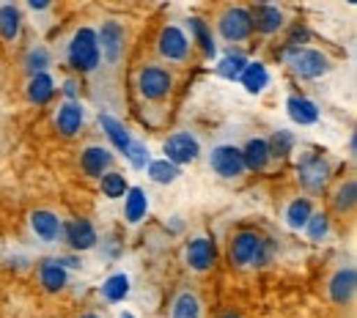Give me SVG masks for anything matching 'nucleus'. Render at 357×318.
<instances>
[{
    "instance_id": "obj_38",
    "label": "nucleus",
    "mask_w": 357,
    "mask_h": 318,
    "mask_svg": "<svg viewBox=\"0 0 357 318\" xmlns=\"http://www.w3.org/2000/svg\"><path fill=\"white\" fill-rule=\"evenodd\" d=\"M61 91L66 96V102H77V80H72V77L63 80V88H61Z\"/></svg>"
},
{
    "instance_id": "obj_2",
    "label": "nucleus",
    "mask_w": 357,
    "mask_h": 318,
    "mask_svg": "<svg viewBox=\"0 0 357 318\" xmlns=\"http://www.w3.org/2000/svg\"><path fill=\"white\" fill-rule=\"evenodd\" d=\"M66 61L75 72L80 74H91L99 63H102V55H99V42H96V31L83 25L72 33L69 45H66Z\"/></svg>"
},
{
    "instance_id": "obj_3",
    "label": "nucleus",
    "mask_w": 357,
    "mask_h": 318,
    "mask_svg": "<svg viewBox=\"0 0 357 318\" xmlns=\"http://www.w3.org/2000/svg\"><path fill=\"white\" fill-rule=\"evenodd\" d=\"M286 63H289V69L297 74V77H303V80H319V77H324L333 66H330V58L321 52V49H311V47H286L283 49V55H280Z\"/></svg>"
},
{
    "instance_id": "obj_42",
    "label": "nucleus",
    "mask_w": 357,
    "mask_h": 318,
    "mask_svg": "<svg viewBox=\"0 0 357 318\" xmlns=\"http://www.w3.org/2000/svg\"><path fill=\"white\" fill-rule=\"evenodd\" d=\"M77 318H105V316H99V313H93V310H89V313H83V316H77Z\"/></svg>"
},
{
    "instance_id": "obj_26",
    "label": "nucleus",
    "mask_w": 357,
    "mask_h": 318,
    "mask_svg": "<svg viewBox=\"0 0 357 318\" xmlns=\"http://www.w3.org/2000/svg\"><path fill=\"white\" fill-rule=\"evenodd\" d=\"M99 294H102L105 302H110V305H121V302L130 296V277H127L124 272L110 274V277L102 283Z\"/></svg>"
},
{
    "instance_id": "obj_7",
    "label": "nucleus",
    "mask_w": 357,
    "mask_h": 318,
    "mask_svg": "<svg viewBox=\"0 0 357 318\" xmlns=\"http://www.w3.org/2000/svg\"><path fill=\"white\" fill-rule=\"evenodd\" d=\"M96 42H99V55L110 63V66H116L119 61H121V55H124V42H127V31H124V25L121 22H116V19H107V22H102V28L96 31Z\"/></svg>"
},
{
    "instance_id": "obj_22",
    "label": "nucleus",
    "mask_w": 357,
    "mask_h": 318,
    "mask_svg": "<svg viewBox=\"0 0 357 318\" xmlns=\"http://www.w3.org/2000/svg\"><path fill=\"white\" fill-rule=\"evenodd\" d=\"M22 33V14L14 3H3L0 6V39L6 45H14Z\"/></svg>"
},
{
    "instance_id": "obj_33",
    "label": "nucleus",
    "mask_w": 357,
    "mask_h": 318,
    "mask_svg": "<svg viewBox=\"0 0 357 318\" xmlns=\"http://www.w3.org/2000/svg\"><path fill=\"white\" fill-rule=\"evenodd\" d=\"M146 173H149V179L154 184H174L181 176V168L171 165L168 159H151L149 168H146Z\"/></svg>"
},
{
    "instance_id": "obj_1",
    "label": "nucleus",
    "mask_w": 357,
    "mask_h": 318,
    "mask_svg": "<svg viewBox=\"0 0 357 318\" xmlns=\"http://www.w3.org/2000/svg\"><path fill=\"white\" fill-rule=\"evenodd\" d=\"M275 244L259 230H236L228 241V258L236 269H256L272 261Z\"/></svg>"
},
{
    "instance_id": "obj_19",
    "label": "nucleus",
    "mask_w": 357,
    "mask_h": 318,
    "mask_svg": "<svg viewBox=\"0 0 357 318\" xmlns=\"http://www.w3.org/2000/svg\"><path fill=\"white\" fill-rule=\"evenodd\" d=\"M99 127H102V132L107 135L110 145H113L119 154H124V157H127L130 143H132V135H130V129L124 127V121H119V118H116V116H110V113H99Z\"/></svg>"
},
{
    "instance_id": "obj_39",
    "label": "nucleus",
    "mask_w": 357,
    "mask_h": 318,
    "mask_svg": "<svg viewBox=\"0 0 357 318\" xmlns=\"http://www.w3.org/2000/svg\"><path fill=\"white\" fill-rule=\"evenodd\" d=\"M58 264H61L63 269H66V267H69V269H80V267H83V261H80V258H75V255H66V258H58Z\"/></svg>"
},
{
    "instance_id": "obj_14",
    "label": "nucleus",
    "mask_w": 357,
    "mask_h": 318,
    "mask_svg": "<svg viewBox=\"0 0 357 318\" xmlns=\"http://www.w3.org/2000/svg\"><path fill=\"white\" fill-rule=\"evenodd\" d=\"M355 291H357V272L355 267H341L338 272L330 277L327 283V294H330V302L333 305H349L355 299Z\"/></svg>"
},
{
    "instance_id": "obj_21",
    "label": "nucleus",
    "mask_w": 357,
    "mask_h": 318,
    "mask_svg": "<svg viewBox=\"0 0 357 318\" xmlns=\"http://www.w3.org/2000/svg\"><path fill=\"white\" fill-rule=\"evenodd\" d=\"M149 214V195L143 186H130V192L124 195V220L130 225L143 223Z\"/></svg>"
},
{
    "instance_id": "obj_37",
    "label": "nucleus",
    "mask_w": 357,
    "mask_h": 318,
    "mask_svg": "<svg viewBox=\"0 0 357 318\" xmlns=\"http://www.w3.org/2000/svg\"><path fill=\"white\" fill-rule=\"evenodd\" d=\"M127 159H130V165H132L135 170H146V168H149V162H151L146 143L132 140V143H130V151H127Z\"/></svg>"
},
{
    "instance_id": "obj_4",
    "label": "nucleus",
    "mask_w": 357,
    "mask_h": 318,
    "mask_svg": "<svg viewBox=\"0 0 357 318\" xmlns=\"http://www.w3.org/2000/svg\"><path fill=\"white\" fill-rule=\"evenodd\" d=\"M171 91H174V74L165 66L146 63L137 72V93L146 102H162V99L171 96Z\"/></svg>"
},
{
    "instance_id": "obj_40",
    "label": "nucleus",
    "mask_w": 357,
    "mask_h": 318,
    "mask_svg": "<svg viewBox=\"0 0 357 318\" xmlns=\"http://www.w3.org/2000/svg\"><path fill=\"white\" fill-rule=\"evenodd\" d=\"M28 6H31L33 11H47V8H50V3H47V0H31Z\"/></svg>"
},
{
    "instance_id": "obj_32",
    "label": "nucleus",
    "mask_w": 357,
    "mask_h": 318,
    "mask_svg": "<svg viewBox=\"0 0 357 318\" xmlns=\"http://www.w3.org/2000/svg\"><path fill=\"white\" fill-rule=\"evenodd\" d=\"M267 145H269V157H272V159H286V157L294 151L297 137H294V132H289V129H278V132L267 140Z\"/></svg>"
},
{
    "instance_id": "obj_25",
    "label": "nucleus",
    "mask_w": 357,
    "mask_h": 318,
    "mask_svg": "<svg viewBox=\"0 0 357 318\" xmlns=\"http://www.w3.org/2000/svg\"><path fill=\"white\" fill-rule=\"evenodd\" d=\"M52 96H55V80H52L50 72L33 74V77L28 80V102H31V104L42 107V104H47Z\"/></svg>"
},
{
    "instance_id": "obj_20",
    "label": "nucleus",
    "mask_w": 357,
    "mask_h": 318,
    "mask_svg": "<svg viewBox=\"0 0 357 318\" xmlns=\"http://www.w3.org/2000/svg\"><path fill=\"white\" fill-rule=\"evenodd\" d=\"M286 113L300 127H313L319 121V107H316V102H311L308 96H289L286 99Z\"/></svg>"
},
{
    "instance_id": "obj_13",
    "label": "nucleus",
    "mask_w": 357,
    "mask_h": 318,
    "mask_svg": "<svg viewBox=\"0 0 357 318\" xmlns=\"http://www.w3.org/2000/svg\"><path fill=\"white\" fill-rule=\"evenodd\" d=\"M31 230H33V236H36L39 241H45V244H58V241L63 239V220H61L55 212H50V209H36V212L31 214Z\"/></svg>"
},
{
    "instance_id": "obj_6",
    "label": "nucleus",
    "mask_w": 357,
    "mask_h": 318,
    "mask_svg": "<svg viewBox=\"0 0 357 318\" xmlns=\"http://www.w3.org/2000/svg\"><path fill=\"white\" fill-rule=\"evenodd\" d=\"M330 162L321 157V154H305L297 165V179H300V186H305L308 192L319 195L324 192V186L330 182Z\"/></svg>"
},
{
    "instance_id": "obj_11",
    "label": "nucleus",
    "mask_w": 357,
    "mask_h": 318,
    "mask_svg": "<svg viewBox=\"0 0 357 318\" xmlns=\"http://www.w3.org/2000/svg\"><path fill=\"white\" fill-rule=\"evenodd\" d=\"M184 258H187V267L192 272H209L218 264V244L209 236H195L187 241Z\"/></svg>"
},
{
    "instance_id": "obj_16",
    "label": "nucleus",
    "mask_w": 357,
    "mask_h": 318,
    "mask_svg": "<svg viewBox=\"0 0 357 318\" xmlns=\"http://www.w3.org/2000/svg\"><path fill=\"white\" fill-rule=\"evenodd\" d=\"M83 121H86V110H83L80 99H77V102H63V104L58 107V113H55V127H58V132L63 137L80 135Z\"/></svg>"
},
{
    "instance_id": "obj_28",
    "label": "nucleus",
    "mask_w": 357,
    "mask_h": 318,
    "mask_svg": "<svg viewBox=\"0 0 357 318\" xmlns=\"http://www.w3.org/2000/svg\"><path fill=\"white\" fill-rule=\"evenodd\" d=\"M187 25H190V33H192L195 45L204 49V55H206V58H215V55H218V45H215L212 28H209L201 17H190V19H187Z\"/></svg>"
},
{
    "instance_id": "obj_24",
    "label": "nucleus",
    "mask_w": 357,
    "mask_h": 318,
    "mask_svg": "<svg viewBox=\"0 0 357 318\" xmlns=\"http://www.w3.org/2000/svg\"><path fill=\"white\" fill-rule=\"evenodd\" d=\"M239 83H242V88H245V91L253 93V96H256V93H261L269 86L267 66H264L261 61H248V66H245V72H242Z\"/></svg>"
},
{
    "instance_id": "obj_30",
    "label": "nucleus",
    "mask_w": 357,
    "mask_h": 318,
    "mask_svg": "<svg viewBox=\"0 0 357 318\" xmlns=\"http://www.w3.org/2000/svg\"><path fill=\"white\" fill-rule=\"evenodd\" d=\"M245 66H248L245 52H228V55L220 58V63L215 66V72H218L223 80H239L242 72H245Z\"/></svg>"
},
{
    "instance_id": "obj_31",
    "label": "nucleus",
    "mask_w": 357,
    "mask_h": 318,
    "mask_svg": "<svg viewBox=\"0 0 357 318\" xmlns=\"http://www.w3.org/2000/svg\"><path fill=\"white\" fill-rule=\"evenodd\" d=\"M99 186H102V195H105V198H110V200H119V198H124V195L130 192V182H127V176H124V173H119V170L105 173V176L99 179Z\"/></svg>"
},
{
    "instance_id": "obj_15",
    "label": "nucleus",
    "mask_w": 357,
    "mask_h": 318,
    "mask_svg": "<svg viewBox=\"0 0 357 318\" xmlns=\"http://www.w3.org/2000/svg\"><path fill=\"white\" fill-rule=\"evenodd\" d=\"M80 168L89 179H102L113 168V151L105 145H86L80 154Z\"/></svg>"
},
{
    "instance_id": "obj_36",
    "label": "nucleus",
    "mask_w": 357,
    "mask_h": 318,
    "mask_svg": "<svg viewBox=\"0 0 357 318\" xmlns=\"http://www.w3.org/2000/svg\"><path fill=\"white\" fill-rule=\"evenodd\" d=\"M305 233H308L311 241H324V239L330 236V214H324V212H313L311 220H308V225H305Z\"/></svg>"
},
{
    "instance_id": "obj_9",
    "label": "nucleus",
    "mask_w": 357,
    "mask_h": 318,
    "mask_svg": "<svg viewBox=\"0 0 357 318\" xmlns=\"http://www.w3.org/2000/svg\"><path fill=\"white\" fill-rule=\"evenodd\" d=\"M162 151H165L162 159H168L171 165L181 168V165H190V162H195L201 157V143L190 132H176V135H171L162 143Z\"/></svg>"
},
{
    "instance_id": "obj_12",
    "label": "nucleus",
    "mask_w": 357,
    "mask_h": 318,
    "mask_svg": "<svg viewBox=\"0 0 357 318\" xmlns=\"http://www.w3.org/2000/svg\"><path fill=\"white\" fill-rule=\"evenodd\" d=\"M63 241L75 250V253H86V250H93L99 236H96V228L91 220L86 217H77V220H69L63 223Z\"/></svg>"
},
{
    "instance_id": "obj_23",
    "label": "nucleus",
    "mask_w": 357,
    "mask_h": 318,
    "mask_svg": "<svg viewBox=\"0 0 357 318\" xmlns=\"http://www.w3.org/2000/svg\"><path fill=\"white\" fill-rule=\"evenodd\" d=\"M39 280H42L45 291L58 294V291H63L69 285V272L58 264V258H47V261H42V267H39Z\"/></svg>"
},
{
    "instance_id": "obj_17",
    "label": "nucleus",
    "mask_w": 357,
    "mask_h": 318,
    "mask_svg": "<svg viewBox=\"0 0 357 318\" xmlns=\"http://www.w3.org/2000/svg\"><path fill=\"white\" fill-rule=\"evenodd\" d=\"M248 11H250V19H253V31H259L261 36L278 33V31L283 28V22H286V17H283V11H280L278 6L259 3V6H253V8H248Z\"/></svg>"
},
{
    "instance_id": "obj_34",
    "label": "nucleus",
    "mask_w": 357,
    "mask_h": 318,
    "mask_svg": "<svg viewBox=\"0 0 357 318\" xmlns=\"http://www.w3.org/2000/svg\"><path fill=\"white\" fill-rule=\"evenodd\" d=\"M355 203H357V182L355 179H349V182H344L338 189H335V195H333V206H335V212L349 214V212L355 209Z\"/></svg>"
},
{
    "instance_id": "obj_18",
    "label": "nucleus",
    "mask_w": 357,
    "mask_h": 318,
    "mask_svg": "<svg viewBox=\"0 0 357 318\" xmlns=\"http://www.w3.org/2000/svg\"><path fill=\"white\" fill-rule=\"evenodd\" d=\"M242 151V162H245V170H253V173H261L267 170V165L272 162L269 157V145H267V137H250L245 143Z\"/></svg>"
},
{
    "instance_id": "obj_8",
    "label": "nucleus",
    "mask_w": 357,
    "mask_h": 318,
    "mask_svg": "<svg viewBox=\"0 0 357 318\" xmlns=\"http://www.w3.org/2000/svg\"><path fill=\"white\" fill-rule=\"evenodd\" d=\"M190 39L178 25H165L157 36V52L168 63H184L190 58Z\"/></svg>"
},
{
    "instance_id": "obj_44",
    "label": "nucleus",
    "mask_w": 357,
    "mask_h": 318,
    "mask_svg": "<svg viewBox=\"0 0 357 318\" xmlns=\"http://www.w3.org/2000/svg\"><path fill=\"white\" fill-rule=\"evenodd\" d=\"M119 318H135V316L130 313V310H121V316H119Z\"/></svg>"
},
{
    "instance_id": "obj_35",
    "label": "nucleus",
    "mask_w": 357,
    "mask_h": 318,
    "mask_svg": "<svg viewBox=\"0 0 357 318\" xmlns=\"http://www.w3.org/2000/svg\"><path fill=\"white\" fill-rule=\"evenodd\" d=\"M47 66H50V49H47V47L36 45L33 49H28V55H25V69H28L31 77L47 72Z\"/></svg>"
},
{
    "instance_id": "obj_27",
    "label": "nucleus",
    "mask_w": 357,
    "mask_h": 318,
    "mask_svg": "<svg viewBox=\"0 0 357 318\" xmlns=\"http://www.w3.org/2000/svg\"><path fill=\"white\" fill-rule=\"evenodd\" d=\"M311 214H313L311 198H294V200L286 206V212H283V220H286V225H289V228H294V230H303V228L308 225Z\"/></svg>"
},
{
    "instance_id": "obj_41",
    "label": "nucleus",
    "mask_w": 357,
    "mask_h": 318,
    "mask_svg": "<svg viewBox=\"0 0 357 318\" xmlns=\"http://www.w3.org/2000/svg\"><path fill=\"white\" fill-rule=\"evenodd\" d=\"M349 151H352V154H355V151H357V135L349 137Z\"/></svg>"
},
{
    "instance_id": "obj_43",
    "label": "nucleus",
    "mask_w": 357,
    "mask_h": 318,
    "mask_svg": "<svg viewBox=\"0 0 357 318\" xmlns=\"http://www.w3.org/2000/svg\"><path fill=\"white\" fill-rule=\"evenodd\" d=\"M218 318H239V313H234V310H228V313H223V316H218Z\"/></svg>"
},
{
    "instance_id": "obj_5",
    "label": "nucleus",
    "mask_w": 357,
    "mask_h": 318,
    "mask_svg": "<svg viewBox=\"0 0 357 318\" xmlns=\"http://www.w3.org/2000/svg\"><path fill=\"white\" fill-rule=\"evenodd\" d=\"M218 33L223 36V42H228V45L248 42V39L253 36L250 11L242 8V6H228L223 14L218 17Z\"/></svg>"
},
{
    "instance_id": "obj_10",
    "label": "nucleus",
    "mask_w": 357,
    "mask_h": 318,
    "mask_svg": "<svg viewBox=\"0 0 357 318\" xmlns=\"http://www.w3.org/2000/svg\"><path fill=\"white\" fill-rule=\"evenodd\" d=\"M209 168L220 176V179H239L245 173V162H242V151L236 145H215L209 154Z\"/></svg>"
},
{
    "instance_id": "obj_29",
    "label": "nucleus",
    "mask_w": 357,
    "mask_h": 318,
    "mask_svg": "<svg viewBox=\"0 0 357 318\" xmlns=\"http://www.w3.org/2000/svg\"><path fill=\"white\" fill-rule=\"evenodd\" d=\"M201 313H204V308H201L198 294L178 291L174 305H171V318H201Z\"/></svg>"
}]
</instances>
